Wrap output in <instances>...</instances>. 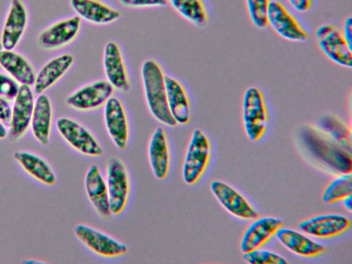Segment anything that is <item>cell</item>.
Here are the masks:
<instances>
[{
    "label": "cell",
    "instance_id": "30",
    "mask_svg": "<svg viewBox=\"0 0 352 264\" xmlns=\"http://www.w3.org/2000/svg\"><path fill=\"white\" fill-rule=\"evenodd\" d=\"M322 131L343 148L351 152V135L347 127L340 120L331 117L324 118L320 122Z\"/></svg>",
    "mask_w": 352,
    "mask_h": 264
},
{
    "label": "cell",
    "instance_id": "38",
    "mask_svg": "<svg viewBox=\"0 0 352 264\" xmlns=\"http://www.w3.org/2000/svg\"><path fill=\"white\" fill-rule=\"evenodd\" d=\"M344 208L349 212L351 211V195H349L342 199Z\"/></svg>",
    "mask_w": 352,
    "mask_h": 264
},
{
    "label": "cell",
    "instance_id": "4",
    "mask_svg": "<svg viewBox=\"0 0 352 264\" xmlns=\"http://www.w3.org/2000/svg\"><path fill=\"white\" fill-rule=\"evenodd\" d=\"M211 144L208 136L201 129L191 133L182 164V176L187 185L195 184L209 163Z\"/></svg>",
    "mask_w": 352,
    "mask_h": 264
},
{
    "label": "cell",
    "instance_id": "16",
    "mask_svg": "<svg viewBox=\"0 0 352 264\" xmlns=\"http://www.w3.org/2000/svg\"><path fill=\"white\" fill-rule=\"evenodd\" d=\"M28 23V12L22 0H11L3 25L0 42L3 49L14 50Z\"/></svg>",
    "mask_w": 352,
    "mask_h": 264
},
{
    "label": "cell",
    "instance_id": "36",
    "mask_svg": "<svg viewBox=\"0 0 352 264\" xmlns=\"http://www.w3.org/2000/svg\"><path fill=\"white\" fill-rule=\"evenodd\" d=\"M293 9L300 13L308 12L311 7V0H287Z\"/></svg>",
    "mask_w": 352,
    "mask_h": 264
},
{
    "label": "cell",
    "instance_id": "3",
    "mask_svg": "<svg viewBox=\"0 0 352 264\" xmlns=\"http://www.w3.org/2000/svg\"><path fill=\"white\" fill-rule=\"evenodd\" d=\"M242 120L248 138L252 142L259 140L267 127L268 111L265 95L256 86L247 88L243 94Z\"/></svg>",
    "mask_w": 352,
    "mask_h": 264
},
{
    "label": "cell",
    "instance_id": "19",
    "mask_svg": "<svg viewBox=\"0 0 352 264\" xmlns=\"http://www.w3.org/2000/svg\"><path fill=\"white\" fill-rule=\"evenodd\" d=\"M351 226L350 219L340 214H322L301 221L298 227L304 233L318 238L338 235Z\"/></svg>",
    "mask_w": 352,
    "mask_h": 264
},
{
    "label": "cell",
    "instance_id": "39",
    "mask_svg": "<svg viewBox=\"0 0 352 264\" xmlns=\"http://www.w3.org/2000/svg\"><path fill=\"white\" fill-rule=\"evenodd\" d=\"M8 134V131L6 125L3 124L0 120V140L4 139Z\"/></svg>",
    "mask_w": 352,
    "mask_h": 264
},
{
    "label": "cell",
    "instance_id": "35",
    "mask_svg": "<svg viewBox=\"0 0 352 264\" xmlns=\"http://www.w3.org/2000/svg\"><path fill=\"white\" fill-rule=\"evenodd\" d=\"M9 100L6 98L0 96V120L8 126L10 122L12 112V105Z\"/></svg>",
    "mask_w": 352,
    "mask_h": 264
},
{
    "label": "cell",
    "instance_id": "1",
    "mask_svg": "<svg viewBox=\"0 0 352 264\" xmlns=\"http://www.w3.org/2000/svg\"><path fill=\"white\" fill-rule=\"evenodd\" d=\"M140 74L146 103L152 116L165 126L177 125L168 109L162 65L155 59H146L142 64Z\"/></svg>",
    "mask_w": 352,
    "mask_h": 264
},
{
    "label": "cell",
    "instance_id": "5",
    "mask_svg": "<svg viewBox=\"0 0 352 264\" xmlns=\"http://www.w3.org/2000/svg\"><path fill=\"white\" fill-rule=\"evenodd\" d=\"M56 127L62 138L73 149L89 157L103 155L102 145L94 133L78 121L66 116L60 117Z\"/></svg>",
    "mask_w": 352,
    "mask_h": 264
},
{
    "label": "cell",
    "instance_id": "31",
    "mask_svg": "<svg viewBox=\"0 0 352 264\" xmlns=\"http://www.w3.org/2000/svg\"><path fill=\"white\" fill-rule=\"evenodd\" d=\"M270 0H245L248 15L252 23L258 29L267 25V11Z\"/></svg>",
    "mask_w": 352,
    "mask_h": 264
},
{
    "label": "cell",
    "instance_id": "14",
    "mask_svg": "<svg viewBox=\"0 0 352 264\" xmlns=\"http://www.w3.org/2000/svg\"><path fill=\"white\" fill-rule=\"evenodd\" d=\"M102 65L106 80L115 90L126 92L130 89L131 82L124 56L116 41H110L105 44Z\"/></svg>",
    "mask_w": 352,
    "mask_h": 264
},
{
    "label": "cell",
    "instance_id": "22",
    "mask_svg": "<svg viewBox=\"0 0 352 264\" xmlns=\"http://www.w3.org/2000/svg\"><path fill=\"white\" fill-rule=\"evenodd\" d=\"M168 109L177 124L186 125L190 119V102L186 88L177 78L165 75Z\"/></svg>",
    "mask_w": 352,
    "mask_h": 264
},
{
    "label": "cell",
    "instance_id": "8",
    "mask_svg": "<svg viewBox=\"0 0 352 264\" xmlns=\"http://www.w3.org/2000/svg\"><path fill=\"white\" fill-rule=\"evenodd\" d=\"M114 88L106 79L87 83L69 94L66 104L76 111H91L103 107L113 96Z\"/></svg>",
    "mask_w": 352,
    "mask_h": 264
},
{
    "label": "cell",
    "instance_id": "41",
    "mask_svg": "<svg viewBox=\"0 0 352 264\" xmlns=\"http://www.w3.org/2000/svg\"><path fill=\"white\" fill-rule=\"evenodd\" d=\"M2 49H3V47H2L1 43V42H0V51H1Z\"/></svg>",
    "mask_w": 352,
    "mask_h": 264
},
{
    "label": "cell",
    "instance_id": "12",
    "mask_svg": "<svg viewBox=\"0 0 352 264\" xmlns=\"http://www.w3.org/2000/svg\"><path fill=\"white\" fill-rule=\"evenodd\" d=\"M210 189L216 199L232 215L244 220H252L258 217V212L238 190L227 183L213 180Z\"/></svg>",
    "mask_w": 352,
    "mask_h": 264
},
{
    "label": "cell",
    "instance_id": "23",
    "mask_svg": "<svg viewBox=\"0 0 352 264\" xmlns=\"http://www.w3.org/2000/svg\"><path fill=\"white\" fill-rule=\"evenodd\" d=\"M74 57L69 53L60 54L47 61L36 74L34 91L37 94L57 82L72 67Z\"/></svg>",
    "mask_w": 352,
    "mask_h": 264
},
{
    "label": "cell",
    "instance_id": "18",
    "mask_svg": "<svg viewBox=\"0 0 352 264\" xmlns=\"http://www.w3.org/2000/svg\"><path fill=\"white\" fill-rule=\"evenodd\" d=\"M147 154L149 165L155 177L164 179L170 165V152L168 137L164 128H156L149 139Z\"/></svg>",
    "mask_w": 352,
    "mask_h": 264
},
{
    "label": "cell",
    "instance_id": "24",
    "mask_svg": "<svg viewBox=\"0 0 352 264\" xmlns=\"http://www.w3.org/2000/svg\"><path fill=\"white\" fill-rule=\"evenodd\" d=\"M53 119V108L50 98L44 94H38L35 99L30 126L32 135L42 146H47L50 142Z\"/></svg>",
    "mask_w": 352,
    "mask_h": 264
},
{
    "label": "cell",
    "instance_id": "21",
    "mask_svg": "<svg viewBox=\"0 0 352 264\" xmlns=\"http://www.w3.org/2000/svg\"><path fill=\"white\" fill-rule=\"evenodd\" d=\"M282 219L274 217L254 219L242 236L240 249L243 253L258 248L267 241L283 226Z\"/></svg>",
    "mask_w": 352,
    "mask_h": 264
},
{
    "label": "cell",
    "instance_id": "7",
    "mask_svg": "<svg viewBox=\"0 0 352 264\" xmlns=\"http://www.w3.org/2000/svg\"><path fill=\"white\" fill-rule=\"evenodd\" d=\"M106 183L111 214L124 210L130 195V177L124 163L117 157H111L106 169Z\"/></svg>",
    "mask_w": 352,
    "mask_h": 264
},
{
    "label": "cell",
    "instance_id": "26",
    "mask_svg": "<svg viewBox=\"0 0 352 264\" xmlns=\"http://www.w3.org/2000/svg\"><path fill=\"white\" fill-rule=\"evenodd\" d=\"M275 236L287 249L302 256L313 257L324 251L323 245L291 228L281 227L276 231Z\"/></svg>",
    "mask_w": 352,
    "mask_h": 264
},
{
    "label": "cell",
    "instance_id": "15",
    "mask_svg": "<svg viewBox=\"0 0 352 264\" xmlns=\"http://www.w3.org/2000/svg\"><path fill=\"white\" fill-rule=\"evenodd\" d=\"M12 105L9 134L14 140L23 137L30 126L34 107V96L30 86L19 85Z\"/></svg>",
    "mask_w": 352,
    "mask_h": 264
},
{
    "label": "cell",
    "instance_id": "33",
    "mask_svg": "<svg viewBox=\"0 0 352 264\" xmlns=\"http://www.w3.org/2000/svg\"><path fill=\"white\" fill-rule=\"evenodd\" d=\"M19 85L9 75L0 72V96L13 100L19 91Z\"/></svg>",
    "mask_w": 352,
    "mask_h": 264
},
{
    "label": "cell",
    "instance_id": "6",
    "mask_svg": "<svg viewBox=\"0 0 352 264\" xmlns=\"http://www.w3.org/2000/svg\"><path fill=\"white\" fill-rule=\"evenodd\" d=\"M315 38L319 49L328 59L339 66L352 67V47L336 26L329 23L322 24L316 28Z\"/></svg>",
    "mask_w": 352,
    "mask_h": 264
},
{
    "label": "cell",
    "instance_id": "27",
    "mask_svg": "<svg viewBox=\"0 0 352 264\" xmlns=\"http://www.w3.org/2000/svg\"><path fill=\"white\" fill-rule=\"evenodd\" d=\"M19 166L39 182L47 186L56 184V176L50 164L40 155L29 151L19 150L13 153Z\"/></svg>",
    "mask_w": 352,
    "mask_h": 264
},
{
    "label": "cell",
    "instance_id": "34",
    "mask_svg": "<svg viewBox=\"0 0 352 264\" xmlns=\"http://www.w3.org/2000/svg\"><path fill=\"white\" fill-rule=\"evenodd\" d=\"M120 3L128 8L140 9L163 7L168 4L167 0H118Z\"/></svg>",
    "mask_w": 352,
    "mask_h": 264
},
{
    "label": "cell",
    "instance_id": "32",
    "mask_svg": "<svg viewBox=\"0 0 352 264\" xmlns=\"http://www.w3.org/2000/svg\"><path fill=\"white\" fill-rule=\"evenodd\" d=\"M243 260L251 264H287L289 262L281 255L267 250L254 249L243 253Z\"/></svg>",
    "mask_w": 352,
    "mask_h": 264
},
{
    "label": "cell",
    "instance_id": "9",
    "mask_svg": "<svg viewBox=\"0 0 352 264\" xmlns=\"http://www.w3.org/2000/svg\"><path fill=\"white\" fill-rule=\"evenodd\" d=\"M74 233L89 250L104 258L118 257L128 251L125 243L87 224H77L74 228Z\"/></svg>",
    "mask_w": 352,
    "mask_h": 264
},
{
    "label": "cell",
    "instance_id": "37",
    "mask_svg": "<svg viewBox=\"0 0 352 264\" xmlns=\"http://www.w3.org/2000/svg\"><path fill=\"white\" fill-rule=\"evenodd\" d=\"M341 32L346 42L352 47V19L351 16L345 19Z\"/></svg>",
    "mask_w": 352,
    "mask_h": 264
},
{
    "label": "cell",
    "instance_id": "40",
    "mask_svg": "<svg viewBox=\"0 0 352 264\" xmlns=\"http://www.w3.org/2000/svg\"><path fill=\"white\" fill-rule=\"evenodd\" d=\"M23 263H43V262L38 261L25 260V261H23Z\"/></svg>",
    "mask_w": 352,
    "mask_h": 264
},
{
    "label": "cell",
    "instance_id": "10",
    "mask_svg": "<svg viewBox=\"0 0 352 264\" xmlns=\"http://www.w3.org/2000/svg\"><path fill=\"white\" fill-rule=\"evenodd\" d=\"M267 25L283 38L296 43L307 40L308 34L296 17L278 0L270 1Z\"/></svg>",
    "mask_w": 352,
    "mask_h": 264
},
{
    "label": "cell",
    "instance_id": "2",
    "mask_svg": "<svg viewBox=\"0 0 352 264\" xmlns=\"http://www.w3.org/2000/svg\"><path fill=\"white\" fill-rule=\"evenodd\" d=\"M303 140L308 151L318 160L340 173L351 172V152L322 131L309 129Z\"/></svg>",
    "mask_w": 352,
    "mask_h": 264
},
{
    "label": "cell",
    "instance_id": "13",
    "mask_svg": "<svg viewBox=\"0 0 352 264\" xmlns=\"http://www.w3.org/2000/svg\"><path fill=\"white\" fill-rule=\"evenodd\" d=\"M81 21L75 15L53 23L40 32L39 46L45 50H54L69 45L78 36Z\"/></svg>",
    "mask_w": 352,
    "mask_h": 264
},
{
    "label": "cell",
    "instance_id": "17",
    "mask_svg": "<svg viewBox=\"0 0 352 264\" xmlns=\"http://www.w3.org/2000/svg\"><path fill=\"white\" fill-rule=\"evenodd\" d=\"M72 9L81 20L97 25L114 23L121 12L102 0H69Z\"/></svg>",
    "mask_w": 352,
    "mask_h": 264
},
{
    "label": "cell",
    "instance_id": "11",
    "mask_svg": "<svg viewBox=\"0 0 352 264\" xmlns=\"http://www.w3.org/2000/svg\"><path fill=\"white\" fill-rule=\"evenodd\" d=\"M104 107V122L107 132L114 145L121 151L126 149L130 129L128 116L122 102L112 96Z\"/></svg>",
    "mask_w": 352,
    "mask_h": 264
},
{
    "label": "cell",
    "instance_id": "25",
    "mask_svg": "<svg viewBox=\"0 0 352 264\" xmlns=\"http://www.w3.org/2000/svg\"><path fill=\"white\" fill-rule=\"evenodd\" d=\"M0 66L20 85L32 86L36 74L30 62L13 50L0 51Z\"/></svg>",
    "mask_w": 352,
    "mask_h": 264
},
{
    "label": "cell",
    "instance_id": "28",
    "mask_svg": "<svg viewBox=\"0 0 352 264\" xmlns=\"http://www.w3.org/2000/svg\"><path fill=\"white\" fill-rule=\"evenodd\" d=\"M167 3L183 19L197 28L205 27L209 20L203 0H167Z\"/></svg>",
    "mask_w": 352,
    "mask_h": 264
},
{
    "label": "cell",
    "instance_id": "20",
    "mask_svg": "<svg viewBox=\"0 0 352 264\" xmlns=\"http://www.w3.org/2000/svg\"><path fill=\"white\" fill-rule=\"evenodd\" d=\"M84 185L87 197L95 211L102 217H109L111 213L107 186L98 166L91 164L88 168Z\"/></svg>",
    "mask_w": 352,
    "mask_h": 264
},
{
    "label": "cell",
    "instance_id": "29",
    "mask_svg": "<svg viewBox=\"0 0 352 264\" xmlns=\"http://www.w3.org/2000/svg\"><path fill=\"white\" fill-rule=\"evenodd\" d=\"M352 193L351 172L340 173L324 189L322 199L327 204H332L344 199Z\"/></svg>",
    "mask_w": 352,
    "mask_h": 264
}]
</instances>
